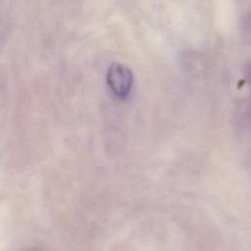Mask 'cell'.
<instances>
[{"mask_svg":"<svg viewBox=\"0 0 251 251\" xmlns=\"http://www.w3.org/2000/svg\"><path fill=\"white\" fill-rule=\"evenodd\" d=\"M107 82L112 92L120 99H125L131 88L132 73L125 65L112 64L107 73Z\"/></svg>","mask_w":251,"mask_h":251,"instance_id":"1","label":"cell"},{"mask_svg":"<svg viewBox=\"0 0 251 251\" xmlns=\"http://www.w3.org/2000/svg\"><path fill=\"white\" fill-rule=\"evenodd\" d=\"M27 251H39V250H33V249H31V250H27Z\"/></svg>","mask_w":251,"mask_h":251,"instance_id":"2","label":"cell"}]
</instances>
